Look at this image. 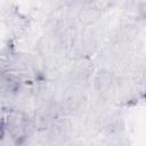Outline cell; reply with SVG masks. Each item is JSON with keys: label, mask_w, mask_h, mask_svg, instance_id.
<instances>
[{"label": "cell", "mask_w": 146, "mask_h": 146, "mask_svg": "<svg viewBox=\"0 0 146 146\" xmlns=\"http://www.w3.org/2000/svg\"><path fill=\"white\" fill-rule=\"evenodd\" d=\"M90 74H91L90 66H88L86 64H81V65H78L71 72V80L76 84H82L89 80Z\"/></svg>", "instance_id": "obj_2"}, {"label": "cell", "mask_w": 146, "mask_h": 146, "mask_svg": "<svg viewBox=\"0 0 146 146\" xmlns=\"http://www.w3.org/2000/svg\"><path fill=\"white\" fill-rule=\"evenodd\" d=\"M114 82H115L114 75L111 72L103 70V71H100L96 75V79H95V88L100 94L108 92L112 89Z\"/></svg>", "instance_id": "obj_1"}]
</instances>
